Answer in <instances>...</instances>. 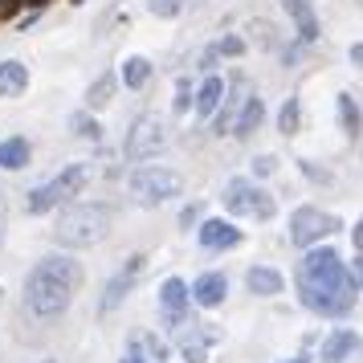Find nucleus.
<instances>
[{
  "mask_svg": "<svg viewBox=\"0 0 363 363\" xmlns=\"http://www.w3.org/2000/svg\"><path fill=\"white\" fill-rule=\"evenodd\" d=\"M220 94H225V82H220V78H208V82L196 90V115L213 118V111L220 106Z\"/></svg>",
  "mask_w": 363,
  "mask_h": 363,
  "instance_id": "aec40b11",
  "label": "nucleus"
},
{
  "mask_svg": "<svg viewBox=\"0 0 363 363\" xmlns=\"http://www.w3.org/2000/svg\"><path fill=\"white\" fill-rule=\"evenodd\" d=\"M351 62H355V66L363 69V45H351Z\"/></svg>",
  "mask_w": 363,
  "mask_h": 363,
  "instance_id": "473e14b6",
  "label": "nucleus"
},
{
  "mask_svg": "<svg viewBox=\"0 0 363 363\" xmlns=\"http://www.w3.org/2000/svg\"><path fill=\"white\" fill-rule=\"evenodd\" d=\"M29 90V69L25 62H0V99H17Z\"/></svg>",
  "mask_w": 363,
  "mask_h": 363,
  "instance_id": "2eb2a0df",
  "label": "nucleus"
},
{
  "mask_svg": "<svg viewBox=\"0 0 363 363\" xmlns=\"http://www.w3.org/2000/svg\"><path fill=\"white\" fill-rule=\"evenodd\" d=\"M115 225V208L111 204H74L66 213L57 216V245H69V249H86V245H99L102 237L111 233Z\"/></svg>",
  "mask_w": 363,
  "mask_h": 363,
  "instance_id": "7ed1b4c3",
  "label": "nucleus"
},
{
  "mask_svg": "<svg viewBox=\"0 0 363 363\" xmlns=\"http://www.w3.org/2000/svg\"><path fill=\"white\" fill-rule=\"evenodd\" d=\"M139 269H143V257L135 253L131 262H127V269L111 278V286H106V298H102V311H115L118 302L127 298V290H131V286H135V278H139Z\"/></svg>",
  "mask_w": 363,
  "mask_h": 363,
  "instance_id": "9b49d317",
  "label": "nucleus"
},
{
  "mask_svg": "<svg viewBox=\"0 0 363 363\" xmlns=\"http://www.w3.org/2000/svg\"><path fill=\"white\" fill-rule=\"evenodd\" d=\"M69 127H74L78 139H99V123H94L90 115H74V118H69Z\"/></svg>",
  "mask_w": 363,
  "mask_h": 363,
  "instance_id": "a878e982",
  "label": "nucleus"
},
{
  "mask_svg": "<svg viewBox=\"0 0 363 363\" xmlns=\"http://www.w3.org/2000/svg\"><path fill=\"white\" fill-rule=\"evenodd\" d=\"M241 90H245V78H233V90L229 86H225V94H220V102H225V106H216L213 111V131L216 135H225L233 127V115H237V111H241Z\"/></svg>",
  "mask_w": 363,
  "mask_h": 363,
  "instance_id": "ddd939ff",
  "label": "nucleus"
},
{
  "mask_svg": "<svg viewBox=\"0 0 363 363\" xmlns=\"http://www.w3.org/2000/svg\"><path fill=\"white\" fill-rule=\"evenodd\" d=\"M355 274H359V278H363V262H359V265H355Z\"/></svg>",
  "mask_w": 363,
  "mask_h": 363,
  "instance_id": "c9c22d12",
  "label": "nucleus"
},
{
  "mask_svg": "<svg viewBox=\"0 0 363 363\" xmlns=\"http://www.w3.org/2000/svg\"><path fill=\"white\" fill-rule=\"evenodd\" d=\"M355 351H359V335L355 330H335L323 343V363H347Z\"/></svg>",
  "mask_w": 363,
  "mask_h": 363,
  "instance_id": "4468645a",
  "label": "nucleus"
},
{
  "mask_svg": "<svg viewBox=\"0 0 363 363\" xmlns=\"http://www.w3.org/2000/svg\"><path fill=\"white\" fill-rule=\"evenodd\" d=\"M188 294H192V302H196V306L213 311V306H220V302H225V294H229V281H225V274H200L196 286H192Z\"/></svg>",
  "mask_w": 363,
  "mask_h": 363,
  "instance_id": "1a4fd4ad",
  "label": "nucleus"
},
{
  "mask_svg": "<svg viewBox=\"0 0 363 363\" xmlns=\"http://www.w3.org/2000/svg\"><path fill=\"white\" fill-rule=\"evenodd\" d=\"M180 192H184V180L176 172H167V167H143V172H135V180H131V196L143 208L167 204V200H176Z\"/></svg>",
  "mask_w": 363,
  "mask_h": 363,
  "instance_id": "39448f33",
  "label": "nucleus"
},
{
  "mask_svg": "<svg viewBox=\"0 0 363 363\" xmlns=\"http://www.w3.org/2000/svg\"><path fill=\"white\" fill-rule=\"evenodd\" d=\"M245 281H249V290H253V294H262V298H274V294L286 290L281 274H278V269H269V265H253V269L245 274Z\"/></svg>",
  "mask_w": 363,
  "mask_h": 363,
  "instance_id": "f3484780",
  "label": "nucleus"
},
{
  "mask_svg": "<svg viewBox=\"0 0 363 363\" xmlns=\"http://www.w3.org/2000/svg\"><path fill=\"white\" fill-rule=\"evenodd\" d=\"M0 298H4V294H0Z\"/></svg>",
  "mask_w": 363,
  "mask_h": 363,
  "instance_id": "58836bf2",
  "label": "nucleus"
},
{
  "mask_svg": "<svg viewBox=\"0 0 363 363\" xmlns=\"http://www.w3.org/2000/svg\"><path fill=\"white\" fill-rule=\"evenodd\" d=\"M123 147H127V160H155L167 147V127L155 115L135 118V127L127 131V143Z\"/></svg>",
  "mask_w": 363,
  "mask_h": 363,
  "instance_id": "0eeeda50",
  "label": "nucleus"
},
{
  "mask_svg": "<svg viewBox=\"0 0 363 363\" xmlns=\"http://www.w3.org/2000/svg\"><path fill=\"white\" fill-rule=\"evenodd\" d=\"M196 216H200V208H196V204H188V208H184V216H180V225H184V229H188V225H192Z\"/></svg>",
  "mask_w": 363,
  "mask_h": 363,
  "instance_id": "7c9ffc66",
  "label": "nucleus"
},
{
  "mask_svg": "<svg viewBox=\"0 0 363 363\" xmlns=\"http://www.w3.org/2000/svg\"><path fill=\"white\" fill-rule=\"evenodd\" d=\"M25 4H33V9H45V0H25Z\"/></svg>",
  "mask_w": 363,
  "mask_h": 363,
  "instance_id": "f704fd0d",
  "label": "nucleus"
},
{
  "mask_svg": "<svg viewBox=\"0 0 363 363\" xmlns=\"http://www.w3.org/2000/svg\"><path fill=\"white\" fill-rule=\"evenodd\" d=\"M355 274L343 265V257L327 245H311V253L298 262V298L302 306L327 318H343L355 306Z\"/></svg>",
  "mask_w": 363,
  "mask_h": 363,
  "instance_id": "f257e3e1",
  "label": "nucleus"
},
{
  "mask_svg": "<svg viewBox=\"0 0 363 363\" xmlns=\"http://www.w3.org/2000/svg\"><path fill=\"white\" fill-rule=\"evenodd\" d=\"M147 78H151V62L147 57H127V62H123V82L131 86V90H143Z\"/></svg>",
  "mask_w": 363,
  "mask_h": 363,
  "instance_id": "412c9836",
  "label": "nucleus"
},
{
  "mask_svg": "<svg viewBox=\"0 0 363 363\" xmlns=\"http://www.w3.org/2000/svg\"><path fill=\"white\" fill-rule=\"evenodd\" d=\"M281 9H286L290 21L298 25V37H302V41H318V17H314L311 0H281Z\"/></svg>",
  "mask_w": 363,
  "mask_h": 363,
  "instance_id": "f8f14e48",
  "label": "nucleus"
},
{
  "mask_svg": "<svg viewBox=\"0 0 363 363\" xmlns=\"http://www.w3.org/2000/svg\"><path fill=\"white\" fill-rule=\"evenodd\" d=\"M298 118H302V111H298V99H290L286 106H281V115H278L281 135H294V131H298Z\"/></svg>",
  "mask_w": 363,
  "mask_h": 363,
  "instance_id": "393cba45",
  "label": "nucleus"
},
{
  "mask_svg": "<svg viewBox=\"0 0 363 363\" xmlns=\"http://www.w3.org/2000/svg\"><path fill=\"white\" fill-rule=\"evenodd\" d=\"M290 363H311V359H302V355H298V359H290Z\"/></svg>",
  "mask_w": 363,
  "mask_h": 363,
  "instance_id": "e433bc0d",
  "label": "nucleus"
},
{
  "mask_svg": "<svg viewBox=\"0 0 363 363\" xmlns=\"http://www.w3.org/2000/svg\"><path fill=\"white\" fill-rule=\"evenodd\" d=\"M188 94H192V86H188V82L176 86V111H188V102H192Z\"/></svg>",
  "mask_w": 363,
  "mask_h": 363,
  "instance_id": "c85d7f7f",
  "label": "nucleus"
},
{
  "mask_svg": "<svg viewBox=\"0 0 363 363\" xmlns=\"http://www.w3.org/2000/svg\"><path fill=\"white\" fill-rule=\"evenodd\" d=\"M160 302H164V311H172V306H188V286H184L180 278H167L164 290H160Z\"/></svg>",
  "mask_w": 363,
  "mask_h": 363,
  "instance_id": "5701e85b",
  "label": "nucleus"
},
{
  "mask_svg": "<svg viewBox=\"0 0 363 363\" xmlns=\"http://www.w3.org/2000/svg\"><path fill=\"white\" fill-rule=\"evenodd\" d=\"M111 90H115V74H102L99 82L90 86V94H86V106H90V111H102V106L111 102Z\"/></svg>",
  "mask_w": 363,
  "mask_h": 363,
  "instance_id": "4be33fe9",
  "label": "nucleus"
},
{
  "mask_svg": "<svg viewBox=\"0 0 363 363\" xmlns=\"http://www.w3.org/2000/svg\"><path fill=\"white\" fill-rule=\"evenodd\" d=\"M118 363H147V359H139V355H131V351H127V355H123Z\"/></svg>",
  "mask_w": 363,
  "mask_h": 363,
  "instance_id": "72a5a7b5",
  "label": "nucleus"
},
{
  "mask_svg": "<svg viewBox=\"0 0 363 363\" xmlns=\"http://www.w3.org/2000/svg\"><path fill=\"white\" fill-rule=\"evenodd\" d=\"M200 245L204 249H233L241 245V229L229 220H204L200 225Z\"/></svg>",
  "mask_w": 363,
  "mask_h": 363,
  "instance_id": "9d476101",
  "label": "nucleus"
},
{
  "mask_svg": "<svg viewBox=\"0 0 363 363\" xmlns=\"http://www.w3.org/2000/svg\"><path fill=\"white\" fill-rule=\"evenodd\" d=\"M29 164V143L21 139V135H13V139H4L0 143V167L4 172H17V167Z\"/></svg>",
  "mask_w": 363,
  "mask_h": 363,
  "instance_id": "6ab92c4d",
  "label": "nucleus"
},
{
  "mask_svg": "<svg viewBox=\"0 0 363 363\" xmlns=\"http://www.w3.org/2000/svg\"><path fill=\"white\" fill-rule=\"evenodd\" d=\"M351 241H355V249L363 253V225H355V229H351Z\"/></svg>",
  "mask_w": 363,
  "mask_h": 363,
  "instance_id": "2f4dec72",
  "label": "nucleus"
},
{
  "mask_svg": "<svg viewBox=\"0 0 363 363\" xmlns=\"http://www.w3.org/2000/svg\"><path fill=\"white\" fill-rule=\"evenodd\" d=\"M147 9L155 17H176L180 13V0H147Z\"/></svg>",
  "mask_w": 363,
  "mask_h": 363,
  "instance_id": "bb28decb",
  "label": "nucleus"
},
{
  "mask_svg": "<svg viewBox=\"0 0 363 363\" xmlns=\"http://www.w3.org/2000/svg\"><path fill=\"white\" fill-rule=\"evenodd\" d=\"M86 180H90V167L74 164V167H66L62 176H53L50 184H37L33 192H29V213H50V208H57L62 200L78 196L86 188Z\"/></svg>",
  "mask_w": 363,
  "mask_h": 363,
  "instance_id": "20e7f679",
  "label": "nucleus"
},
{
  "mask_svg": "<svg viewBox=\"0 0 363 363\" xmlns=\"http://www.w3.org/2000/svg\"><path fill=\"white\" fill-rule=\"evenodd\" d=\"M220 53H229V57H241V53H245V41H241V37H225V41H220Z\"/></svg>",
  "mask_w": 363,
  "mask_h": 363,
  "instance_id": "cd10ccee",
  "label": "nucleus"
},
{
  "mask_svg": "<svg viewBox=\"0 0 363 363\" xmlns=\"http://www.w3.org/2000/svg\"><path fill=\"white\" fill-rule=\"evenodd\" d=\"M339 216H330V213H323V208H298L294 216H290V237H294V245H302V249H311V245H318L323 237H330V233H339Z\"/></svg>",
  "mask_w": 363,
  "mask_h": 363,
  "instance_id": "6e6552de",
  "label": "nucleus"
},
{
  "mask_svg": "<svg viewBox=\"0 0 363 363\" xmlns=\"http://www.w3.org/2000/svg\"><path fill=\"white\" fill-rule=\"evenodd\" d=\"M74 4H82V0H74Z\"/></svg>",
  "mask_w": 363,
  "mask_h": 363,
  "instance_id": "4c0bfd02",
  "label": "nucleus"
},
{
  "mask_svg": "<svg viewBox=\"0 0 363 363\" xmlns=\"http://www.w3.org/2000/svg\"><path fill=\"white\" fill-rule=\"evenodd\" d=\"M131 355H139V359H147V363H164L167 347H164V339H155L151 330H131Z\"/></svg>",
  "mask_w": 363,
  "mask_h": 363,
  "instance_id": "a211bd4d",
  "label": "nucleus"
},
{
  "mask_svg": "<svg viewBox=\"0 0 363 363\" xmlns=\"http://www.w3.org/2000/svg\"><path fill=\"white\" fill-rule=\"evenodd\" d=\"M274 155H262V160H257V164H253V172H257V176H274Z\"/></svg>",
  "mask_w": 363,
  "mask_h": 363,
  "instance_id": "c756f323",
  "label": "nucleus"
},
{
  "mask_svg": "<svg viewBox=\"0 0 363 363\" xmlns=\"http://www.w3.org/2000/svg\"><path fill=\"white\" fill-rule=\"evenodd\" d=\"M225 208H229L233 216H257V220H269V216L278 213L274 196L262 192V188H253L249 180H233L229 184V192H225Z\"/></svg>",
  "mask_w": 363,
  "mask_h": 363,
  "instance_id": "423d86ee",
  "label": "nucleus"
},
{
  "mask_svg": "<svg viewBox=\"0 0 363 363\" xmlns=\"http://www.w3.org/2000/svg\"><path fill=\"white\" fill-rule=\"evenodd\" d=\"M339 115H343V131L355 139V135H359V127H363V118H359V106L351 102V94H339Z\"/></svg>",
  "mask_w": 363,
  "mask_h": 363,
  "instance_id": "b1692460",
  "label": "nucleus"
},
{
  "mask_svg": "<svg viewBox=\"0 0 363 363\" xmlns=\"http://www.w3.org/2000/svg\"><path fill=\"white\" fill-rule=\"evenodd\" d=\"M82 286V265L74 257H45L25 281V311L33 318H57Z\"/></svg>",
  "mask_w": 363,
  "mask_h": 363,
  "instance_id": "f03ea898",
  "label": "nucleus"
},
{
  "mask_svg": "<svg viewBox=\"0 0 363 363\" xmlns=\"http://www.w3.org/2000/svg\"><path fill=\"white\" fill-rule=\"evenodd\" d=\"M262 118H265V102L253 94V99H245L241 102V115H237V123H233L229 131L237 135V139H249V135L262 127Z\"/></svg>",
  "mask_w": 363,
  "mask_h": 363,
  "instance_id": "dca6fc26",
  "label": "nucleus"
}]
</instances>
